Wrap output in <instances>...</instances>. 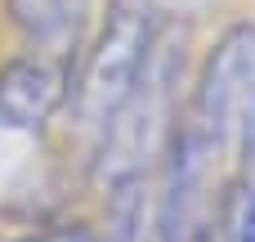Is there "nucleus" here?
Here are the masks:
<instances>
[{
  "label": "nucleus",
  "instance_id": "f03ea898",
  "mask_svg": "<svg viewBox=\"0 0 255 242\" xmlns=\"http://www.w3.org/2000/svg\"><path fill=\"white\" fill-rule=\"evenodd\" d=\"M152 45H157V4L152 0H103L94 45L67 94L76 130H85L94 139L103 135V126L117 117V108L130 99L134 81L143 76Z\"/></svg>",
  "mask_w": 255,
  "mask_h": 242
},
{
  "label": "nucleus",
  "instance_id": "0eeeda50",
  "mask_svg": "<svg viewBox=\"0 0 255 242\" xmlns=\"http://www.w3.org/2000/svg\"><path fill=\"white\" fill-rule=\"evenodd\" d=\"M233 242H255V189L242 193V211H238V225H233Z\"/></svg>",
  "mask_w": 255,
  "mask_h": 242
},
{
  "label": "nucleus",
  "instance_id": "39448f33",
  "mask_svg": "<svg viewBox=\"0 0 255 242\" xmlns=\"http://www.w3.org/2000/svg\"><path fill=\"white\" fill-rule=\"evenodd\" d=\"M4 18L36 54L63 58V49L76 45L81 0H4Z\"/></svg>",
  "mask_w": 255,
  "mask_h": 242
},
{
  "label": "nucleus",
  "instance_id": "20e7f679",
  "mask_svg": "<svg viewBox=\"0 0 255 242\" xmlns=\"http://www.w3.org/2000/svg\"><path fill=\"white\" fill-rule=\"evenodd\" d=\"M72 94L67 58L18 54L0 67V130H40Z\"/></svg>",
  "mask_w": 255,
  "mask_h": 242
},
{
  "label": "nucleus",
  "instance_id": "7ed1b4c3",
  "mask_svg": "<svg viewBox=\"0 0 255 242\" xmlns=\"http://www.w3.org/2000/svg\"><path fill=\"white\" fill-rule=\"evenodd\" d=\"M251 103H255V22H233L206 49L197 81H193V99L179 112L229 144Z\"/></svg>",
  "mask_w": 255,
  "mask_h": 242
},
{
  "label": "nucleus",
  "instance_id": "f257e3e1",
  "mask_svg": "<svg viewBox=\"0 0 255 242\" xmlns=\"http://www.w3.org/2000/svg\"><path fill=\"white\" fill-rule=\"evenodd\" d=\"M179 63L184 49L175 45V31H157V45L143 63V76L134 81L130 99L117 108V117L94 139V189L103 198L139 193L143 175L161 162L166 139L179 117Z\"/></svg>",
  "mask_w": 255,
  "mask_h": 242
},
{
  "label": "nucleus",
  "instance_id": "6e6552de",
  "mask_svg": "<svg viewBox=\"0 0 255 242\" xmlns=\"http://www.w3.org/2000/svg\"><path fill=\"white\" fill-rule=\"evenodd\" d=\"M22 242H94V234L72 225V229H49V234H36V238H22Z\"/></svg>",
  "mask_w": 255,
  "mask_h": 242
},
{
  "label": "nucleus",
  "instance_id": "423d86ee",
  "mask_svg": "<svg viewBox=\"0 0 255 242\" xmlns=\"http://www.w3.org/2000/svg\"><path fill=\"white\" fill-rule=\"evenodd\" d=\"M233 139H238V153H242V180H247V189H255V103L242 112Z\"/></svg>",
  "mask_w": 255,
  "mask_h": 242
}]
</instances>
